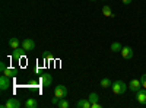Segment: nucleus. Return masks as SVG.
<instances>
[{
    "instance_id": "nucleus-3",
    "label": "nucleus",
    "mask_w": 146,
    "mask_h": 108,
    "mask_svg": "<svg viewBox=\"0 0 146 108\" xmlns=\"http://www.w3.org/2000/svg\"><path fill=\"white\" fill-rule=\"evenodd\" d=\"M25 54H27V50L21 45V47H18V48L13 50V53H12V57H13L15 60H21V58L25 57Z\"/></svg>"
},
{
    "instance_id": "nucleus-2",
    "label": "nucleus",
    "mask_w": 146,
    "mask_h": 108,
    "mask_svg": "<svg viewBox=\"0 0 146 108\" xmlns=\"http://www.w3.org/2000/svg\"><path fill=\"white\" fill-rule=\"evenodd\" d=\"M10 85H12V78H9L5 73H2V76H0V89L6 91Z\"/></svg>"
},
{
    "instance_id": "nucleus-1",
    "label": "nucleus",
    "mask_w": 146,
    "mask_h": 108,
    "mask_svg": "<svg viewBox=\"0 0 146 108\" xmlns=\"http://www.w3.org/2000/svg\"><path fill=\"white\" fill-rule=\"evenodd\" d=\"M111 89H113V92L115 95H123L126 92V89H127V85H126L123 80H115L113 85H111Z\"/></svg>"
},
{
    "instance_id": "nucleus-13",
    "label": "nucleus",
    "mask_w": 146,
    "mask_h": 108,
    "mask_svg": "<svg viewBox=\"0 0 146 108\" xmlns=\"http://www.w3.org/2000/svg\"><path fill=\"white\" fill-rule=\"evenodd\" d=\"M22 45V42L18 40V38H15V37H12L10 40H9V47H10V48H18V47H21Z\"/></svg>"
},
{
    "instance_id": "nucleus-6",
    "label": "nucleus",
    "mask_w": 146,
    "mask_h": 108,
    "mask_svg": "<svg viewBox=\"0 0 146 108\" xmlns=\"http://www.w3.org/2000/svg\"><path fill=\"white\" fill-rule=\"evenodd\" d=\"M51 83H53V76L50 73H42L41 75V85L44 88H48V86H51Z\"/></svg>"
},
{
    "instance_id": "nucleus-11",
    "label": "nucleus",
    "mask_w": 146,
    "mask_h": 108,
    "mask_svg": "<svg viewBox=\"0 0 146 108\" xmlns=\"http://www.w3.org/2000/svg\"><path fill=\"white\" fill-rule=\"evenodd\" d=\"M102 15L107 16V18H114V16H115L114 12L111 10V7H110L108 5H104V6H102Z\"/></svg>"
},
{
    "instance_id": "nucleus-22",
    "label": "nucleus",
    "mask_w": 146,
    "mask_h": 108,
    "mask_svg": "<svg viewBox=\"0 0 146 108\" xmlns=\"http://www.w3.org/2000/svg\"><path fill=\"white\" fill-rule=\"evenodd\" d=\"M7 69V66H6V63L5 62H2V63H0V72H2V73H3V72Z\"/></svg>"
},
{
    "instance_id": "nucleus-18",
    "label": "nucleus",
    "mask_w": 146,
    "mask_h": 108,
    "mask_svg": "<svg viewBox=\"0 0 146 108\" xmlns=\"http://www.w3.org/2000/svg\"><path fill=\"white\" fill-rule=\"evenodd\" d=\"M88 99L91 101V104H94V102H98L100 97H98V93H95V92H92V93L89 95V98H88Z\"/></svg>"
},
{
    "instance_id": "nucleus-17",
    "label": "nucleus",
    "mask_w": 146,
    "mask_h": 108,
    "mask_svg": "<svg viewBox=\"0 0 146 108\" xmlns=\"http://www.w3.org/2000/svg\"><path fill=\"white\" fill-rule=\"evenodd\" d=\"M111 85H113L111 79H108V78H104V79H101V86H102V88H110Z\"/></svg>"
},
{
    "instance_id": "nucleus-8",
    "label": "nucleus",
    "mask_w": 146,
    "mask_h": 108,
    "mask_svg": "<svg viewBox=\"0 0 146 108\" xmlns=\"http://www.w3.org/2000/svg\"><path fill=\"white\" fill-rule=\"evenodd\" d=\"M129 89L133 91V92H137L139 89H142V82H140V79H133V80L129 83Z\"/></svg>"
},
{
    "instance_id": "nucleus-16",
    "label": "nucleus",
    "mask_w": 146,
    "mask_h": 108,
    "mask_svg": "<svg viewBox=\"0 0 146 108\" xmlns=\"http://www.w3.org/2000/svg\"><path fill=\"white\" fill-rule=\"evenodd\" d=\"M121 48H123V45L117 41L111 44V51H114V53H121Z\"/></svg>"
},
{
    "instance_id": "nucleus-14",
    "label": "nucleus",
    "mask_w": 146,
    "mask_h": 108,
    "mask_svg": "<svg viewBox=\"0 0 146 108\" xmlns=\"http://www.w3.org/2000/svg\"><path fill=\"white\" fill-rule=\"evenodd\" d=\"M3 73L6 75V76H9V78H15L16 75H18V70L16 69H13V67H7Z\"/></svg>"
},
{
    "instance_id": "nucleus-23",
    "label": "nucleus",
    "mask_w": 146,
    "mask_h": 108,
    "mask_svg": "<svg viewBox=\"0 0 146 108\" xmlns=\"http://www.w3.org/2000/svg\"><path fill=\"white\" fill-rule=\"evenodd\" d=\"M60 99H62V98H58V97H56V95H54V98H53V101H51V102H53V104H54V105H57V104H58V101H60Z\"/></svg>"
},
{
    "instance_id": "nucleus-4",
    "label": "nucleus",
    "mask_w": 146,
    "mask_h": 108,
    "mask_svg": "<svg viewBox=\"0 0 146 108\" xmlns=\"http://www.w3.org/2000/svg\"><path fill=\"white\" fill-rule=\"evenodd\" d=\"M54 95L58 98H66L67 97V88L63 86V85H57L56 89H54Z\"/></svg>"
},
{
    "instance_id": "nucleus-19",
    "label": "nucleus",
    "mask_w": 146,
    "mask_h": 108,
    "mask_svg": "<svg viewBox=\"0 0 146 108\" xmlns=\"http://www.w3.org/2000/svg\"><path fill=\"white\" fill-rule=\"evenodd\" d=\"M57 107H60V108H69V101H66L64 98H62V99L58 101Z\"/></svg>"
},
{
    "instance_id": "nucleus-21",
    "label": "nucleus",
    "mask_w": 146,
    "mask_h": 108,
    "mask_svg": "<svg viewBox=\"0 0 146 108\" xmlns=\"http://www.w3.org/2000/svg\"><path fill=\"white\" fill-rule=\"evenodd\" d=\"M45 57H47L48 62H53V60H54V56H53L51 53H45Z\"/></svg>"
},
{
    "instance_id": "nucleus-15",
    "label": "nucleus",
    "mask_w": 146,
    "mask_h": 108,
    "mask_svg": "<svg viewBox=\"0 0 146 108\" xmlns=\"http://www.w3.org/2000/svg\"><path fill=\"white\" fill-rule=\"evenodd\" d=\"M25 107L27 108H36V107H38V102H36L34 98H28L27 102H25Z\"/></svg>"
},
{
    "instance_id": "nucleus-10",
    "label": "nucleus",
    "mask_w": 146,
    "mask_h": 108,
    "mask_svg": "<svg viewBox=\"0 0 146 108\" xmlns=\"http://www.w3.org/2000/svg\"><path fill=\"white\" fill-rule=\"evenodd\" d=\"M121 56H123V58H126V60H130L133 57L131 47H123V48H121Z\"/></svg>"
},
{
    "instance_id": "nucleus-25",
    "label": "nucleus",
    "mask_w": 146,
    "mask_h": 108,
    "mask_svg": "<svg viewBox=\"0 0 146 108\" xmlns=\"http://www.w3.org/2000/svg\"><path fill=\"white\" fill-rule=\"evenodd\" d=\"M123 3H124V5H130L131 0H123Z\"/></svg>"
},
{
    "instance_id": "nucleus-5",
    "label": "nucleus",
    "mask_w": 146,
    "mask_h": 108,
    "mask_svg": "<svg viewBox=\"0 0 146 108\" xmlns=\"http://www.w3.org/2000/svg\"><path fill=\"white\" fill-rule=\"evenodd\" d=\"M136 101L140 105H146V89L145 88H142L136 92Z\"/></svg>"
},
{
    "instance_id": "nucleus-7",
    "label": "nucleus",
    "mask_w": 146,
    "mask_h": 108,
    "mask_svg": "<svg viewBox=\"0 0 146 108\" xmlns=\"http://www.w3.org/2000/svg\"><path fill=\"white\" fill-rule=\"evenodd\" d=\"M22 47L27 50V53H28V51H32V50L35 48V41L31 40V38H25V40L22 41Z\"/></svg>"
},
{
    "instance_id": "nucleus-24",
    "label": "nucleus",
    "mask_w": 146,
    "mask_h": 108,
    "mask_svg": "<svg viewBox=\"0 0 146 108\" xmlns=\"http://www.w3.org/2000/svg\"><path fill=\"white\" fill-rule=\"evenodd\" d=\"M91 108H101V104H98V102H94Z\"/></svg>"
},
{
    "instance_id": "nucleus-20",
    "label": "nucleus",
    "mask_w": 146,
    "mask_h": 108,
    "mask_svg": "<svg viewBox=\"0 0 146 108\" xmlns=\"http://www.w3.org/2000/svg\"><path fill=\"white\" fill-rule=\"evenodd\" d=\"M140 82H142V88H145V89H146V73H145V75H142Z\"/></svg>"
},
{
    "instance_id": "nucleus-9",
    "label": "nucleus",
    "mask_w": 146,
    "mask_h": 108,
    "mask_svg": "<svg viewBox=\"0 0 146 108\" xmlns=\"http://www.w3.org/2000/svg\"><path fill=\"white\" fill-rule=\"evenodd\" d=\"M6 108H21V101L18 98H9L6 102Z\"/></svg>"
},
{
    "instance_id": "nucleus-12",
    "label": "nucleus",
    "mask_w": 146,
    "mask_h": 108,
    "mask_svg": "<svg viewBox=\"0 0 146 108\" xmlns=\"http://www.w3.org/2000/svg\"><path fill=\"white\" fill-rule=\"evenodd\" d=\"M76 107H78V108H91L92 104H91L89 99H79V101L76 102Z\"/></svg>"
},
{
    "instance_id": "nucleus-26",
    "label": "nucleus",
    "mask_w": 146,
    "mask_h": 108,
    "mask_svg": "<svg viewBox=\"0 0 146 108\" xmlns=\"http://www.w3.org/2000/svg\"><path fill=\"white\" fill-rule=\"evenodd\" d=\"M91 2H98V0H91Z\"/></svg>"
}]
</instances>
